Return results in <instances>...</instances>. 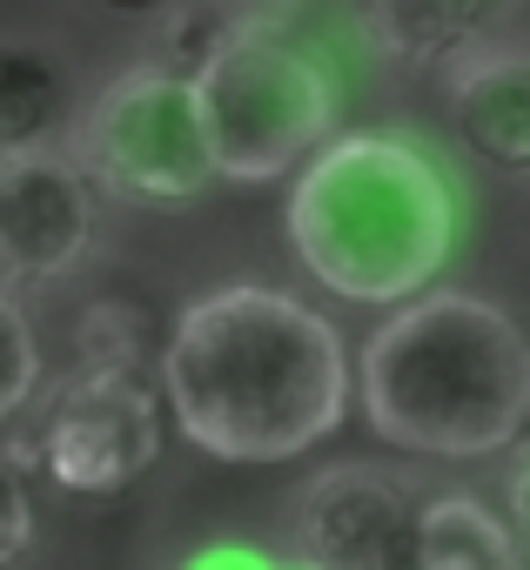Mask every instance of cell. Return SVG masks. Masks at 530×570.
<instances>
[{"label":"cell","mask_w":530,"mask_h":570,"mask_svg":"<svg viewBox=\"0 0 530 570\" xmlns=\"http://www.w3.org/2000/svg\"><path fill=\"white\" fill-rule=\"evenodd\" d=\"M161 396L195 450L222 463H289L343 430L356 370L336 323L303 296L228 282L175 316L161 343Z\"/></svg>","instance_id":"cell-1"},{"label":"cell","mask_w":530,"mask_h":570,"mask_svg":"<svg viewBox=\"0 0 530 570\" xmlns=\"http://www.w3.org/2000/svg\"><path fill=\"white\" fill-rule=\"evenodd\" d=\"M289 248L336 303L396 309L443 275L463 202L443 155L396 128L330 135L289 188Z\"/></svg>","instance_id":"cell-2"},{"label":"cell","mask_w":530,"mask_h":570,"mask_svg":"<svg viewBox=\"0 0 530 570\" xmlns=\"http://www.w3.org/2000/svg\"><path fill=\"white\" fill-rule=\"evenodd\" d=\"M363 423L410 456H497L530 403V336L470 289H423L376 323L356 363Z\"/></svg>","instance_id":"cell-3"},{"label":"cell","mask_w":530,"mask_h":570,"mask_svg":"<svg viewBox=\"0 0 530 570\" xmlns=\"http://www.w3.org/2000/svg\"><path fill=\"white\" fill-rule=\"evenodd\" d=\"M195 95L222 181L296 175L336 135L343 115L336 68L276 14H235L228 35L195 61Z\"/></svg>","instance_id":"cell-4"},{"label":"cell","mask_w":530,"mask_h":570,"mask_svg":"<svg viewBox=\"0 0 530 570\" xmlns=\"http://www.w3.org/2000/svg\"><path fill=\"white\" fill-rule=\"evenodd\" d=\"M68 148L101 181V195L148 202V208L195 202L222 181L195 75L175 61H141V68H121L115 81H101L81 101Z\"/></svg>","instance_id":"cell-5"},{"label":"cell","mask_w":530,"mask_h":570,"mask_svg":"<svg viewBox=\"0 0 530 570\" xmlns=\"http://www.w3.org/2000/svg\"><path fill=\"white\" fill-rule=\"evenodd\" d=\"M168 436V396L135 376V363H88L48 390L41 423L21 450L55 490L68 497H121L161 463Z\"/></svg>","instance_id":"cell-6"},{"label":"cell","mask_w":530,"mask_h":570,"mask_svg":"<svg viewBox=\"0 0 530 570\" xmlns=\"http://www.w3.org/2000/svg\"><path fill=\"white\" fill-rule=\"evenodd\" d=\"M101 235V181L75 161V148L0 155V282L48 289L68 282Z\"/></svg>","instance_id":"cell-7"},{"label":"cell","mask_w":530,"mask_h":570,"mask_svg":"<svg viewBox=\"0 0 530 570\" xmlns=\"http://www.w3.org/2000/svg\"><path fill=\"white\" fill-rule=\"evenodd\" d=\"M423 503L396 470L376 463H330L289 510V563L316 570H416Z\"/></svg>","instance_id":"cell-8"},{"label":"cell","mask_w":530,"mask_h":570,"mask_svg":"<svg viewBox=\"0 0 530 570\" xmlns=\"http://www.w3.org/2000/svg\"><path fill=\"white\" fill-rule=\"evenodd\" d=\"M443 108L477 168L530 181V41H470L443 61Z\"/></svg>","instance_id":"cell-9"},{"label":"cell","mask_w":530,"mask_h":570,"mask_svg":"<svg viewBox=\"0 0 530 570\" xmlns=\"http://www.w3.org/2000/svg\"><path fill=\"white\" fill-rule=\"evenodd\" d=\"M81 81L68 55L41 35H0V155L61 148L81 115Z\"/></svg>","instance_id":"cell-10"},{"label":"cell","mask_w":530,"mask_h":570,"mask_svg":"<svg viewBox=\"0 0 530 570\" xmlns=\"http://www.w3.org/2000/svg\"><path fill=\"white\" fill-rule=\"evenodd\" d=\"M363 35L390 68L430 75L450 55H463L470 41L490 35L497 0H356Z\"/></svg>","instance_id":"cell-11"},{"label":"cell","mask_w":530,"mask_h":570,"mask_svg":"<svg viewBox=\"0 0 530 570\" xmlns=\"http://www.w3.org/2000/svg\"><path fill=\"white\" fill-rule=\"evenodd\" d=\"M416 543H423V570H510V563H523L510 517H497L483 497H430Z\"/></svg>","instance_id":"cell-12"},{"label":"cell","mask_w":530,"mask_h":570,"mask_svg":"<svg viewBox=\"0 0 530 570\" xmlns=\"http://www.w3.org/2000/svg\"><path fill=\"white\" fill-rule=\"evenodd\" d=\"M41 336H35V316L21 309V289L0 282V430L14 416H28V403L41 396Z\"/></svg>","instance_id":"cell-13"},{"label":"cell","mask_w":530,"mask_h":570,"mask_svg":"<svg viewBox=\"0 0 530 570\" xmlns=\"http://www.w3.org/2000/svg\"><path fill=\"white\" fill-rule=\"evenodd\" d=\"M35 543V497H28V463L21 450H0V563H14Z\"/></svg>","instance_id":"cell-14"},{"label":"cell","mask_w":530,"mask_h":570,"mask_svg":"<svg viewBox=\"0 0 530 570\" xmlns=\"http://www.w3.org/2000/svg\"><path fill=\"white\" fill-rule=\"evenodd\" d=\"M181 563L188 570H262V563H283V557L262 550V543H248V537H215V543H195Z\"/></svg>","instance_id":"cell-15"},{"label":"cell","mask_w":530,"mask_h":570,"mask_svg":"<svg viewBox=\"0 0 530 570\" xmlns=\"http://www.w3.org/2000/svg\"><path fill=\"white\" fill-rule=\"evenodd\" d=\"M101 14H115V21H135V28H161L181 0H95Z\"/></svg>","instance_id":"cell-16"},{"label":"cell","mask_w":530,"mask_h":570,"mask_svg":"<svg viewBox=\"0 0 530 570\" xmlns=\"http://www.w3.org/2000/svg\"><path fill=\"white\" fill-rule=\"evenodd\" d=\"M510 530H517V550L530 563V463H517V476H510Z\"/></svg>","instance_id":"cell-17"},{"label":"cell","mask_w":530,"mask_h":570,"mask_svg":"<svg viewBox=\"0 0 530 570\" xmlns=\"http://www.w3.org/2000/svg\"><path fill=\"white\" fill-rule=\"evenodd\" d=\"M228 8H235V14H276V21H283V14L303 8V0H228Z\"/></svg>","instance_id":"cell-18"},{"label":"cell","mask_w":530,"mask_h":570,"mask_svg":"<svg viewBox=\"0 0 530 570\" xmlns=\"http://www.w3.org/2000/svg\"><path fill=\"white\" fill-rule=\"evenodd\" d=\"M510 456L530 463V403H523V423H517V436H510Z\"/></svg>","instance_id":"cell-19"},{"label":"cell","mask_w":530,"mask_h":570,"mask_svg":"<svg viewBox=\"0 0 530 570\" xmlns=\"http://www.w3.org/2000/svg\"><path fill=\"white\" fill-rule=\"evenodd\" d=\"M523 14H530V0H523Z\"/></svg>","instance_id":"cell-20"}]
</instances>
